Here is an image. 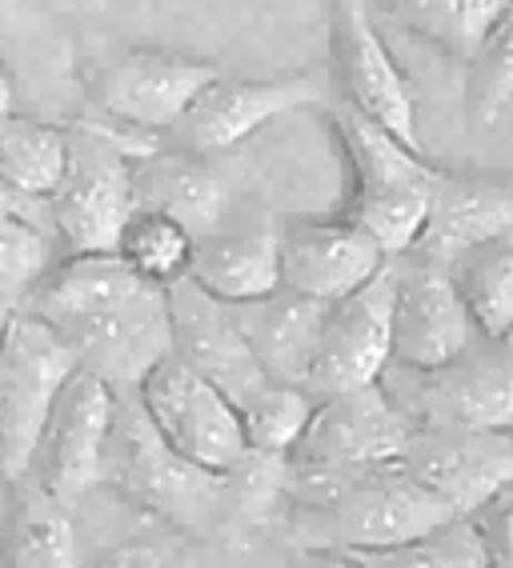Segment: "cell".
I'll use <instances>...</instances> for the list:
<instances>
[{
	"label": "cell",
	"instance_id": "cell-1",
	"mask_svg": "<svg viewBox=\"0 0 513 568\" xmlns=\"http://www.w3.org/2000/svg\"><path fill=\"white\" fill-rule=\"evenodd\" d=\"M21 308L57 328L77 368L101 376L113 393H137L149 368L173 353L169 293L117 253H64Z\"/></svg>",
	"mask_w": 513,
	"mask_h": 568
},
{
	"label": "cell",
	"instance_id": "cell-2",
	"mask_svg": "<svg viewBox=\"0 0 513 568\" xmlns=\"http://www.w3.org/2000/svg\"><path fill=\"white\" fill-rule=\"evenodd\" d=\"M281 513H285L289 540L298 548H321V552L390 548L453 517L398 460L350 468V473L285 468Z\"/></svg>",
	"mask_w": 513,
	"mask_h": 568
},
{
	"label": "cell",
	"instance_id": "cell-3",
	"mask_svg": "<svg viewBox=\"0 0 513 568\" xmlns=\"http://www.w3.org/2000/svg\"><path fill=\"white\" fill-rule=\"evenodd\" d=\"M329 124L350 164V201L341 216L365 229L390 256L413 248L430 213L437 164L345 104L329 112Z\"/></svg>",
	"mask_w": 513,
	"mask_h": 568
},
{
	"label": "cell",
	"instance_id": "cell-4",
	"mask_svg": "<svg viewBox=\"0 0 513 568\" xmlns=\"http://www.w3.org/2000/svg\"><path fill=\"white\" fill-rule=\"evenodd\" d=\"M101 485H113L124 500L181 532L221 525V473L181 457L153 428L137 393H117Z\"/></svg>",
	"mask_w": 513,
	"mask_h": 568
},
{
	"label": "cell",
	"instance_id": "cell-5",
	"mask_svg": "<svg viewBox=\"0 0 513 568\" xmlns=\"http://www.w3.org/2000/svg\"><path fill=\"white\" fill-rule=\"evenodd\" d=\"M153 141L129 136L101 116L69 124V164L49 193L52 241L64 253H113L133 201V156Z\"/></svg>",
	"mask_w": 513,
	"mask_h": 568
},
{
	"label": "cell",
	"instance_id": "cell-6",
	"mask_svg": "<svg viewBox=\"0 0 513 568\" xmlns=\"http://www.w3.org/2000/svg\"><path fill=\"white\" fill-rule=\"evenodd\" d=\"M381 388L410 425L513 428V345L477 336L445 365H385Z\"/></svg>",
	"mask_w": 513,
	"mask_h": 568
},
{
	"label": "cell",
	"instance_id": "cell-7",
	"mask_svg": "<svg viewBox=\"0 0 513 568\" xmlns=\"http://www.w3.org/2000/svg\"><path fill=\"white\" fill-rule=\"evenodd\" d=\"M77 373V356L57 328L29 308H9L0 328V477H24L32 445L64 381Z\"/></svg>",
	"mask_w": 513,
	"mask_h": 568
},
{
	"label": "cell",
	"instance_id": "cell-8",
	"mask_svg": "<svg viewBox=\"0 0 513 568\" xmlns=\"http://www.w3.org/2000/svg\"><path fill=\"white\" fill-rule=\"evenodd\" d=\"M213 77V61L137 44L89 64L84 97H89V109L109 124L133 132H169Z\"/></svg>",
	"mask_w": 513,
	"mask_h": 568
},
{
	"label": "cell",
	"instance_id": "cell-9",
	"mask_svg": "<svg viewBox=\"0 0 513 568\" xmlns=\"http://www.w3.org/2000/svg\"><path fill=\"white\" fill-rule=\"evenodd\" d=\"M329 61L341 97L338 104L381 124L410 149H421L410 77L393 61L370 0H329Z\"/></svg>",
	"mask_w": 513,
	"mask_h": 568
},
{
	"label": "cell",
	"instance_id": "cell-10",
	"mask_svg": "<svg viewBox=\"0 0 513 568\" xmlns=\"http://www.w3.org/2000/svg\"><path fill=\"white\" fill-rule=\"evenodd\" d=\"M137 396L157 433L193 465L225 473L249 453L237 405L181 356L169 353L161 365L149 368Z\"/></svg>",
	"mask_w": 513,
	"mask_h": 568
},
{
	"label": "cell",
	"instance_id": "cell-11",
	"mask_svg": "<svg viewBox=\"0 0 513 568\" xmlns=\"http://www.w3.org/2000/svg\"><path fill=\"white\" fill-rule=\"evenodd\" d=\"M113 408V388L104 385L101 376L77 368L44 416L24 477H32L49 497L64 500V505H81V497H89L101 485Z\"/></svg>",
	"mask_w": 513,
	"mask_h": 568
},
{
	"label": "cell",
	"instance_id": "cell-12",
	"mask_svg": "<svg viewBox=\"0 0 513 568\" xmlns=\"http://www.w3.org/2000/svg\"><path fill=\"white\" fill-rule=\"evenodd\" d=\"M410 420L390 400V393L373 385L333 393L313 400L301 437L285 453V468L293 473H350L398 460L401 445L410 437Z\"/></svg>",
	"mask_w": 513,
	"mask_h": 568
},
{
	"label": "cell",
	"instance_id": "cell-13",
	"mask_svg": "<svg viewBox=\"0 0 513 568\" xmlns=\"http://www.w3.org/2000/svg\"><path fill=\"white\" fill-rule=\"evenodd\" d=\"M393 361V273L390 264L373 281L325 305L305 393L325 400L333 393L373 385Z\"/></svg>",
	"mask_w": 513,
	"mask_h": 568
},
{
	"label": "cell",
	"instance_id": "cell-14",
	"mask_svg": "<svg viewBox=\"0 0 513 568\" xmlns=\"http://www.w3.org/2000/svg\"><path fill=\"white\" fill-rule=\"evenodd\" d=\"M398 465L453 517H470L485 497L513 480V440L497 428L413 425Z\"/></svg>",
	"mask_w": 513,
	"mask_h": 568
},
{
	"label": "cell",
	"instance_id": "cell-15",
	"mask_svg": "<svg viewBox=\"0 0 513 568\" xmlns=\"http://www.w3.org/2000/svg\"><path fill=\"white\" fill-rule=\"evenodd\" d=\"M393 273V365L433 368L477 341L450 281V264L418 248L390 256Z\"/></svg>",
	"mask_w": 513,
	"mask_h": 568
},
{
	"label": "cell",
	"instance_id": "cell-16",
	"mask_svg": "<svg viewBox=\"0 0 513 568\" xmlns=\"http://www.w3.org/2000/svg\"><path fill=\"white\" fill-rule=\"evenodd\" d=\"M321 97H325V84H318V77H309V72L269 77V81H225V77H213L189 101V109L169 129V136L181 149L217 156L237 149L241 141H249L256 129L321 104Z\"/></svg>",
	"mask_w": 513,
	"mask_h": 568
},
{
	"label": "cell",
	"instance_id": "cell-17",
	"mask_svg": "<svg viewBox=\"0 0 513 568\" xmlns=\"http://www.w3.org/2000/svg\"><path fill=\"white\" fill-rule=\"evenodd\" d=\"M390 264V253L345 216L289 221L281 229V284L293 293L333 305Z\"/></svg>",
	"mask_w": 513,
	"mask_h": 568
},
{
	"label": "cell",
	"instance_id": "cell-18",
	"mask_svg": "<svg viewBox=\"0 0 513 568\" xmlns=\"http://www.w3.org/2000/svg\"><path fill=\"white\" fill-rule=\"evenodd\" d=\"M164 293H169V321H173V356L209 376L237 408L269 385L265 368L256 365L253 348L241 336L225 301L197 288L189 276L169 284Z\"/></svg>",
	"mask_w": 513,
	"mask_h": 568
},
{
	"label": "cell",
	"instance_id": "cell-19",
	"mask_svg": "<svg viewBox=\"0 0 513 568\" xmlns=\"http://www.w3.org/2000/svg\"><path fill=\"white\" fill-rule=\"evenodd\" d=\"M513 233V176L482 169H433L430 213L413 248L450 261L477 241Z\"/></svg>",
	"mask_w": 513,
	"mask_h": 568
},
{
	"label": "cell",
	"instance_id": "cell-20",
	"mask_svg": "<svg viewBox=\"0 0 513 568\" xmlns=\"http://www.w3.org/2000/svg\"><path fill=\"white\" fill-rule=\"evenodd\" d=\"M137 209H157L201 236L229 216V184L221 181L209 156L181 144H149L133 156Z\"/></svg>",
	"mask_w": 513,
	"mask_h": 568
},
{
	"label": "cell",
	"instance_id": "cell-21",
	"mask_svg": "<svg viewBox=\"0 0 513 568\" xmlns=\"http://www.w3.org/2000/svg\"><path fill=\"white\" fill-rule=\"evenodd\" d=\"M189 281L209 296L241 305L273 293L281 284V229L269 221H225L197 236Z\"/></svg>",
	"mask_w": 513,
	"mask_h": 568
},
{
	"label": "cell",
	"instance_id": "cell-22",
	"mask_svg": "<svg viewBox=\"0 0 513 568\" xmlns=\"http://www.w3.org/2000/svg\"><path fill=\"white\" fill-rule=\"evenodd\" d=\"M229 313H233L237 328L249 341L256 365L265 368L269 381L305 388L313 348H318L321 336V321H325L321 301H309V296L278 284L273 293L256 296V301L229 305Z\"/></svg>",
	"mask_w": 513,
	"mask_h": 568
},
{
	"label": "cell",
	"instance_id": "cell-23",
	"mask_svg": "<svg viewBox=\"0 0 513 568\" xmlns=\"http://www.w3.org/2000/svg\"><path fill=\"white\" fill-rule=\"evenodd\" d=\"M0 568H81L72 505L32 477H12L0 513Z\"/></svg>",
	"mask_w": 513,
	"mask_h": 568
},
{
	"label": "cell",
	"instance_id": "cell-24",
	"mask_svg": "<svg viewBox=\"0 0 513 568\" xmlns=\"http://www.w3.org/2000/svg\"><path fill=\"white\" fill-rule=\"evenodd\" d=\"M510 0H373V17L433 44L450 61L470 64L490 24Z\"/></svg>",
	"mask_w": 513,
	"mask_h": 568
},
{
	"label": "cell",
	"instance_id": "cell-25",
	"mask_svg": "<svg viewBox=\"0 0 513 568\" xmlns=\"http://www.w3.org/2000/svg\"><path fill=\"white\" fill-rule=\"evenodd\" d=\"M52 261H57V241L44 201H32L0 181V305H21Z\"/></svg>",
	"mask_w": 513,
	"mask_h": 568
},
{
	"label": "cell",
	"instance_id": "cell-26",
	"mask_svg": "<svg viewBox=\"0 0 513 568\" xmlns=\"http://www.w3.org/2000/svg\"><path fill=\"white\" fill-rule=\"evenodd\" d=\"M69 164V124H52L29 112H0V181L32 196L49 201L61 184Z\"/></svg>",
	"mask_w": 513,
	"mask_h": 568
},
{
	"label": "cell",
	"instance_id": "cell-27",
	"mask_svg": "<svg viewBox=\"0 0 513 568\" xmlns=\"http://www.w3.org/2000/svg\"><path fill=\"white\" fill-rule=\"evenodd\" d=\"M450 281L462 296L465 313L473 328L493 341H505L513 328V241L510 236H493L477 241L462 253H453Z\"/></svg>",
	"mask_w": 513,
	"mask_h": 568
},
{
	"label": "cell",
	"instance_id": "cell-28",
	"mask_svg": "<svg viewBox=\"0 0 513 568\" xmlns=\"http://www.w3.org/2000/svg\"><path fill=\"white\" fill-rule=\"evenodd\" d=\"M193 248H197V236L189 233L177 216L157 213V209H133L129 221H124L121 236H117L113 253L121 256L137 276L169 288V284L189 276Z\"/></svg>",
	"mask_w": 513,
	"mask_h": 568
},
{
	"label": "cell",
	"instance_id": "cell-29",
	"mask_svg": "<svg viewBox=\"0 0 513 568\" xmlns=\"http://www.w3.org/2000/svg\"><path fill=\"white\" fill-rule=\"evenodd\" d=\"M345 557H353L361 568H490L485 545L470 517H450L413 540L345 552Z\"/></svg>",
	"mask_w": 513,
	"mask_h": 568
},
{
	"label": "cell",
	"instance_id": "cell-30",
	"mask_svg": "<svg viewBox=\"0 0 513 568\" xmlns=\"http://www.w3.org/2000/svg\"><path fill=\"white\" fill-rule=\"evenodd\" d=\"M237 413H241V428H245L249 448H261V453H289L293 440L301 437L309 413H313V396L298 385L269 381V385L256 396H249Z\"/></svg>",
	"mask_w": 513,
	"mask_h": 568
},
{
	"label": "cell",
	"instance_id": "cell-31",
	"mask_svg": "<svg viewBox=\"0 0 513 568\" xmlns=\"http://www.w3.org/2000/svg\"><path fill=\"white\" fill-rule=\"evenodd\" d=\"M470 104L482 121H493L513 101V0L470 57Z\"/></svg>",
	"mask_w": 513,
	"mask_h": 568
},
{
	"label": "cell",
	"instance_id": "cell-32",
	"mask_svg": "<svg viewBox=\"0 0 513 568\" xmlns=\"http://www.w3.org/2000/svg\"><path fill=\"white\" fill-rule=\"evenodd\" d=\"M470 520L485 545L490 568H513V480L473 508Z\"/></svg>",
	"mask_w": 513,
	"mask_h": 568
},
{
	"label": "cell",
	"instance_id": "cell-33",
	"mask_svg": "<svg viewBox=\"0 0 513 568\" xmlns=\"http://www.w3.org/2000/svg\"><path fill=\"white\" fill-rule=\"evenodd\" d=\"M293 568H361L345 552H321V548H298V565Z\"/></svg>",
	"mask_w": 513,
	"mask_h": 568
},
{
	"label": "cell",
	"instance_id": "cell-34",
	"mask_svg": "<svg viewBox=\"0 0 513 568\" xmlns=\"http://www.w3.org/2000/svg\"><path fill=\"white\" fill-rule=\"evenodd\" d=\"M17 109V89H12V77L9 69H4V61H0V112Z\"/></svg>",
	"mask_w": 513,
	"mask_h": 568
},
{
	"label": "cell",
	"instance_id": "cell-35",
	"mask_svg": "<svg viewBox=\"0 0 513 568\" xmlns=\"http://www.w3.org/2000/svg\"><path fill=\"white\" fill-rule=\"evenodd\" d=\"M4 316H9V308H4V305H0V328H4Z\"/></svg>",
	"mask_w": 513,
	"mask_h": 568
},
{
	"label": "cell",
	"instance_id": "cell-36",
	"mask_svg": "<svg viewBox=\"0 0 513 568\" xmlns=\"http://www.w3.org/2000/svg\"><path fill=\"white\" fill-rule=\"evenodd\" d=\"M104 568H124V560H109V565H104Z\"/></svg>",
	"mask_w": 513,
	"mask_h": 568
},
{
	"label": "cell",
	"instance_id": "cell-37",
	"mask_svg": "<svg viewBox=\"0 0 513 568\" xmlns=\"http://www.w3.org/2000/svg\"><path fill=\"white\" fill-rule=\"evenodd\" d=\"M505 341H510V345H513V328H510V333H505Z\"/></svg>",
	"mask_w": 513,
	"mask_h": 568
},
{
	"label": "cell",
	"instance_id": "cell-38",
	"mask_svg": "<svg viewBox=\"0 0 513 568\" xmlns=\"http://www.w3.org/2000/svg\"><path fill=\"white\" fill-rule=\"evenodd\" d=\"M510 440H513V428H510Z\"/></svg>",
	"mask_w": 513,
	"mask_h": 568
},
{
	"label": "cell",
	"instance_id": "cell-39",
	"mask_svg": "<svg viewBox=\"0 0 513 568\" xmlns=\"http://www.w3.org/2000/svg\"><path fill=\"white\" fill-rule=\"evenodd\" d=\"M0 4H4V0H0Z\"/></svg>",
	"mask_w": 513,
	"mask_h": 568
}]
</instances>
